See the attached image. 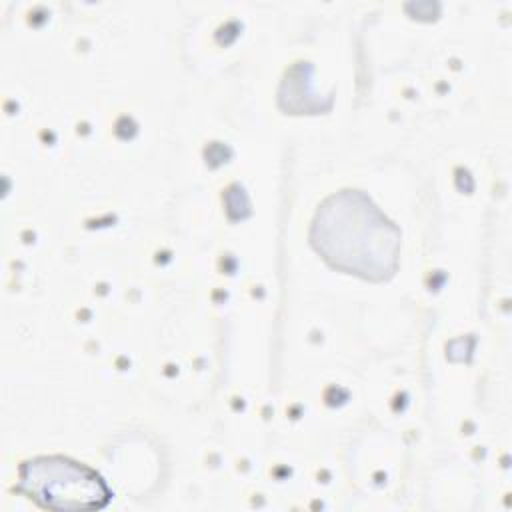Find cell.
<instances>
[{"label": "cell", "mask_w": 512, "mask_h": 512, "mask_svg": "<svg viewBox=\"0 0 512 512\" xmlns=\"http://www.w3.org/2000/svg\"><path fill=\"white\" fill-rule=\"evenodd\" d=\"M312 242L334 268L384 280L396 268L400 236L366 196L342 192L318 210Z\"/></svg>", "instance_id": "cell-1"}, {"label": "cell", "mask_w": 512, "mask_h": 512, "mask_svg": "<svg viewBox=\"0 0 512 512\" xmlns=\"http://www.w3.org/2000/svg\"><path fill=\"white\" fill-rule=\"evenodd\" d=\"M18 490L52 510H94L106 506L112 496L92 468L64 456H38L24 462Z\"/></svg>", "instance_id": "cell-2"}]
</instances>
